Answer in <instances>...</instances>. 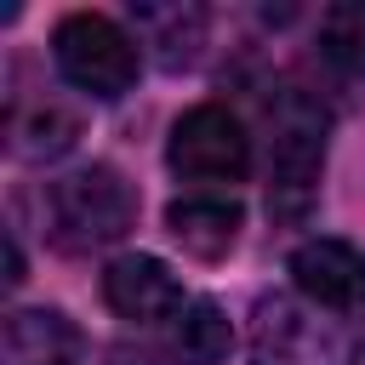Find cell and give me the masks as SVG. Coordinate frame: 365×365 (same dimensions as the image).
<instances>
[{
  "label": "cell",
  "instance_id": "2",
  "mask_svg": "<svg viewBox=\"0 0 365 365\" xmlns=\"http://www.w3.org/2000/svg\"><path fill=\"white\" fill-rule=\"evenodd\" d=\"M51 57H57L63 80L91 91V97H125L137 86V68H143L131 34L103 11H68L51 29Z\"/></svg>",
  "mask_w": 365,
  "mask_h": 365
},
{
  "label": "cell",
  "instance_id": "5",
  "mask_svg": "<svg viewBox=\"0 0 365 365\" xmlns=\"http://www.w3.org/2000/svg\"><path fill=\"white\" fill-rule=\"evenodd\" d=\"M348 342L336 325L319 319V308H302L291 297H262L257 302V336H251V365H348Z\"/></svg>",
  "mask_w": 365,
  "mask_h": 365
},
{
  "label": "cell",
  "instance_id": "11",
  "mask_svg": "<svg viewBox=\"0 0 365 365\" xmlns=\"http://www.w3.org/2000/svg\"><path fill=\"white\" fill-rule=\"evenodd\" d=\"M6 137H11V154L17 160H57V154L74 148L80 120L68 108H57V103H34V108H17L11 114Z\"/></svg>",
  "mask_w": 365,
  "mask_h": 365
},
{
  "label": "cell",
  "instance_id": "6",
  "mask_svg": "<svg viewBox=\"0 0 365 365\" xmlns=\"http://www.w3.org/2000/svg\"><path fill=\"white\" fill-rule=\"evenodd\" d=\"M103 302H108L120 319H137V325H148V319H177V314L188 308L177 274H171L160 257H148V251H131V257H114V262H108V274H103Z\"/></svg>",
  "mask_w": 365,
  "mask_h": 365
},
{
  "label": "cell",
  "instance_id": "9",
  "mask_svg": "<svg viewBox=\"0 0 365 365\" xmlns=\"http://www.w3.org/2000/svg\"><path fill=\"white\" fill-rule=\"evenodd\" d=\"M6 365H80V331L57 308H17L6 319Z\"/></svg>",
  "mask_w": 365,
  "mask_h": 365
},
{
  "label": "cell",
  "instance_id": "4",
  "mask_svg": "<svg viewBox=\"0 0 365 365\" xmlns=\"http://www.w3.org/2000/svg\"><path fill=\"white\" fill-rule=\"evenodd\" d=\"M325 165V114L302 97H285L274 114V148H268V205L279 217H302L314 205Z\"/></svg>",
  "mask_w": 365,
  "mask_h": 365
},
{
  "label": "cell",
  "instance_id": "13",
  "mask_svg": "<svg viewBox=\"0 0 365 365\" xmlns=\"http://www.w3.org/2000/svg\"><path fill=\"white\" fill-rule=\"evenodd\" d=\"M319 51H325V63H336L342 74L365 80V0L325 11V23H319Z\"/></svg>",
  "mask_w": 365,
  "mask_h": 365
},
{
  "label": "cell",
  "instance_id": "1",
  "mask_svg": "<svg viewBox=\"0 0 365 365\" xmlns=\"http://www.w3.org/2000/svg\"><path fill=\"white\" fill-rule=\"evenodd\" d=\"M46 222L63 251H97L137 222V194L114 165H80L46 188Z\"/></svg>",
  "mask_w": 365,
  "mask_h": 365
},
{
  "label": "cell",
  "instance_id": "3",
  "mask_svg": "<svg viewBox=\"0 0 365 365\" xmlns=\"http://www.w3.org/2000/svg\"><path fill=\"white\" fill-rule=\"evenodd\" d=\"M165 165L188 182H240L251 171V137L228 103H194L171 125Z\"/></svg>",
  "mask_w": 365,
  "mask_h": 365
},
{
  "label": "cell",
  "instance_id": "12",
  "mask_svg": "<svg viewBox=\"0 0 365 365\" xmlns=\"http://www.w3.org/2000/svg\"><path fill=\"white\" fill-rule=\"evenodd\" d=\"M137 29L154 46H165V63L177 68V63H194L200 34H205V11H194V6H137Z\"/></svg>",
  "mask_w": 365,
  "mask_h": 365
},
{
  "label": "cell",
  "instance_id": "7",
  "mask_svg": "<svg viewBox=\"0 0 365 365\" xmlns=\"http://www.w3.org/2000/svg\"><path fill=\"white\" fill-rule=\"evenodd\" d=\"M291 279L314 308H365V251L348 240H302L291 251Z\"/></svg>",
  "mask_w": 365,
  "mask_h": 365
},
{
  "label": "cell",
  "instance_id": "10",
  "mask_svg": "<svg viewBox=\"0 0 365 365\" xmlns=\"http://www.w3.org/2000/svg\"><path fill=\"white\" fill-rule=\"evenodd\" d=\"M234 348V325L211 297H194L177 319H171V354L177 365H217Z\"/></svg>",
  "mask_w": 365,
  "mask_h": 365
},
{
  "label": "cell",
  "instance_id": "8",
  "mask_svg": "<svg viewBox=\"0 0 365 365\" xmlns=\"http://www.w3.org/2000/svg\"><path fill=\"white\" fill-rule=\"evenodd\" d=\"M240 222H245V211H240L234 200H222V194L171 200V211H165L171 240H177L188 257H200V262L228 257V251H234V240H240Z\"/></svg>",
  "mask_w": 365,
  "mask_h": 365
}]
</instances>
